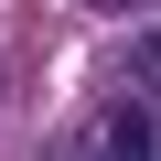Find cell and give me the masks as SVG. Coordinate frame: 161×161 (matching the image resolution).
<instances>
[{
  "mask_svg": "<svg viewBox=\"0 0 161 161\" xmlns=\"http://www.w3.org/2000/svg\"><path fill=\"white\" fill-rule=\"evenodd\" d=\"M97 161H161V118L150 108H108L97 118Z\"/></svg>",
  "mask_w": 161,
  "mask_h": 161,
  "instance_id": "1",
  "label": "cell"
},
{
  "mask_svg": "<svg viewBox=\"0 0 161 161\" xmlns=\"http://www.w3.org/2000/svg\"><path fill=\"white\" fill-rule=\"evenodd\" d=\"M129 75H140L150 97H161V32H140V43H129Z\"/></svg>",
  "mask_w": 161,
  "mask_h": 161,
  "instance_id": "2",
  "label": "cell"
},
{
  "mask_svg": "<svg viewBox=\"0 0 161 161\" xmlns=\"http://www.w3.org/2000/svg\"><path fill=\"white\" fill-rule=\"evenodd\" d=\"M86 11H140V0H86Z\"/></svg>",
  "mask_w": 161,
  "mask_h": 161,
  "instance_id": "3",
  "label": "cell"
}]
</instances>
